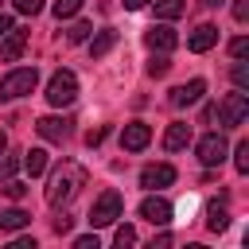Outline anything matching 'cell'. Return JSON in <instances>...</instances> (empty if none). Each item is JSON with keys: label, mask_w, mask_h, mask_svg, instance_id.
Returning <instances> with one entry per match:
<instances>
[{"label": "cell", "mask_w": 249, "mask_h": 249, "mask_svg": "<svg viewBox=\"0 0 249 249\" xmlns=\"http://www.w3.org/2000/svg\"><path fill=\"white\" fill-rule=\"evenodd\" d=\"M89 31H93V23H86V19H78L70 31H66V43H86L89 39Z\"/></svg>", "instance_id": "obj_22"}, {"label": "cell", "mask_w": 249, "mask_h": 249, "mask_svg": "<svg viewBox=\"0 0 249 249\" xmlns=\"http://www.w3.org/2000/svg\"><path fill=\"white\" fill-rule=\"evenodd\" d=\"M82 187H86V167H82L78 160H62V163L54 167L51 183H47V202H51V206H66Z\"/></svg>", "instance_id": "obj_1"}, {"label": "cell", "mask_w": 249, "mask_h": 249, "mask_svg": "<svg viewBox=\"0 0 249 249\" xmlns=\"http://www.w3.org/2000/svg\"><path fill=\"white\" fill-rule=\"evenodd\" d=\"M35 82H39V70H35V66H19V70L4 74V78H0V101H16V97L31 93Z\"/></svg>", "instance_id": "obj_2"}, {"label": "cell", "mask_w": 249, "mask_h": 249, "mask_svg": "<svg viewBox=\"0 0 249 249\" xmlns=\"http://www.w3.org/2000/svg\"><path fill=\"white\" fill-rule=\"evenodd\" d=\"M202 4H206V8H218V4H226V0H202Z\"/></svg>", "instance_id": "obj_39"}, {"label": "cell", "mask_w": 249, "mask_h": 249, "mask_svg": "<svg viewBox=\"0 0 249 249\" xmlns=\"http://www.w3.org/2000/svg\"><path fill=\"white\" fill-rule=\"evenodd\" d=\"M230 74H233V86H237V89H245V86H249V66H245L241 58H237V66H233Z\"/></svg>", "instance_id": "obj_25"}, {"label": "cell", "mask_w": 249, "mask_h": 249, "mask_svg": "<svg viewBox=\"0 0 249 249\" xmlns=\"http://www.w3.org/2000/svg\"><path fill=\"white\" fill-rule=\"evenodd\" d=\"M82 4H86V0H54V16H58V19H70Z\"/></svg>", "instance_id": "obj_23"}, {"label": "cell", "mask_w": 249, "mask_h": 249, "mask_svg": "<svg viewBox=\"0 0 249 249\" xmlns=\"http://www.w3.org/2000/svg\"><path fill=\"white\" fill-rule=\"evenodd\" d=\"M148 140H152V128H148L144 121H132V124H124V132H121V148H124V152H140V148H148Z\"/></svg>", "instance_id": "obj_11"}, {"label": "cell", "mask_w": 249, "mask_h": 249, "mask_svg": "<svg viewBox=\"0 0 249 249\" xmlns=\"http://www.w3.org/2000/svg\"><path fill=\"white\" fill-rule=\"evenodd\" d=\"M74 97H78V78H74V70H58V74L47 82V101H51L54 109H62V105H74Z\"/></svg>", "instance_id": "obj_3"}, {"label": "cell", "mask_w": 249, "mask_h": 249, "mask_svg": "<svg viewBox=\"0 0 249 249\" xmlns=\"http://www.w3.org/2000/svg\"><path fill=\"white\" fill-rule=\"evenodd\" d=\"M206 226H210V230H214V233H222V230H226V226H230V214H226V206H222V202H218V198H214V202H210V206H206Z\"/></svg>", "instance_id": "obj_17"}, {"label": "cell", "mask_w": 249, "mask_h": 249, "mask_svg": "<svg viewBox=\"0 0 249 249\" xmlns=\"http://www.w3.org/2000/svg\"><path fill=\"white\" fill-rule=\"evenodd\" d=\"M144 4H152V0H124V8H128V12H136V8H144Z\"/></svg>", "instance_id": "obj_38"}, {"label": "cell", "mask_w": 249, "mask_h": 249, "mask_svg": "<svg viewBox=\"0 0 249 249\" xmlns=\"http://www.w3.org/2000/svg\"><path fill=\"white\" fill-rule=\"evenodd\" d=\"M144 70H148V78H163V74L171 70V58H167V51H156V54H152V62H148Z\"/></svg>", "instance_id": "obj_21"}, {"label": "cell", "mask_w": 249, "mask_h": 249, "mask_svg": "<svg viewBox=\"0 0 249 249\" xmlns=\"http://www.w3.org/2000/svg\"><path fill=\"white\" fill-rule=\"evenodd\" d=\"M23 167H27V175H31V179H35V175H43V171H47V152H43V148L23 152Z\"/></svg>", "instance_id": "obj_19"}, {"label": "cell", "mask_w": 249, "mask_h": 249, "mask_svg": "<svg viewBox=\"0 0 249 249\" xmlns=\"http://www.w3.org/2000/svg\"><path fill=\"white\" fill-rule=\"evenodd\" d=\"M4 148H8V136H4V132H0V156H4Z\"/></svg>", "instance_id": "obj_40"}, {"label": "cell", "mask_w": 249, "mask_h": 249, "mask_svg": "<svg viewBox=\"0 0 249 249\" xmlns=\"http://www.w3.org/2000/svg\"><path fill=\"white\" fill-rule=\"evenodd\" d=\"M163 245H171V233H160V237L152 241V249H163Z\"/></svg>", "instance_id": "obj_36"}, {"label": "cell", "mask_w": 249, "mask_h": 249, "mask_svg": "<svg viewBox=\"0 0 249 249\" xmlns=\"http://www.w3.org/2000/svg\"><path fill=\"white\" fill-rule=\"evenodd\" d=\"M214 117L226 124V128H237V124H245V117H249V97L237 89V93H226V101L214 109Z\"/></svg>", "instance_id": "obj_5"}, {"label": "cell", "mask_w": 249, "mask_h": 249, "mask_svg": "<svg viewBox=\"0 0 249 249\" xmlns=\"http://www.w3.org/2000/svg\"><path fill=\"white\" fill-rule=\"evenodd\" d=\"M74 249H101V241H97V233H82V237H74Z\"/></svg>", "instance_id": "obj_29"}, {"label": "cell", "mask_w": 249, "mask_h": 249, "mask_svg": "<svg viewBox=\"0 0 249 249\" xmlns=\"http://www.w3.org/2000/svg\"><path fill=\"white\" fill-rule=\"evenodd\" d=\"M218 43V27L214 23H198L195 31H191V39H187V47L195 51V54H202V51H210Z\"/></svg>", "instance_id": "obj_14"}, {"label": "cell", "mask_w": 249, "mask_h": 249, "mask_svg": "<svg viewBox=\"0 0 249 249\" xmlns=\"http://www.w3.org/2000/svg\"><path fill=\"white\" fill-rule=\"evenodd\" d=\"M113 47H117V31H113V27H105V31H97V35L89 39V54H93V58H101V54H109Z\"/></svg>", "instance_id": "obj_16"}, {"label": "cell", "mask_w": 249, "mask_h": 249, "mask_svg": "<svg viewBox=\"0 0 249 249\" xmlns=\"http://www.w3.org/2000/svg\"><path fill=\"white\" fill-rule=\"evenodd\" d=\"M23 191H27V187H23V183H16V179H8V183H4V195H8V198H23Z\"/></svg>", "instance_id": "obj_31"}, {"label": "cell", "mask_w": 249, "mask_h": 249, "mask_svg": "<svg viewBox=\"0 0 249 249\" xmlns=\"http://www.w3.org/2000/svg\"><path fill=\"white\" fill-rule=\"evenodd\" d=\"M16 167H19V160H16V156H8V160H0V183H8V179L16 175Z\"/></svg>", "instance_id": "obj_27"}, {"label": "cell", "mask_w": 249, "mask_h": 249, "mask_svg": "<svg viewBox=\"0 0 249 249\" xmlns=\"http://www.w3.org/2000/svg\"><path fill=\"white\" fill-rule=\"evenodd\" d=\"M16 4V12H23V16H35V12H43V0H12Z\"/></svg>", "instance_id": "obj_28"}, {"label": "cell", "mask_w": 249, "mask_h": 249, "mask_svg": "<svg viewBox=\"0 0 249 249\" xmlns=\"http://www.w3.org/2000/svg\"><path fill=\"white\" fill-rule=\"evenodd\" d=\"M171 183H175V167L171 163H148L140 171V187H148V191H160V187H171Z\"/></svg>", "instance_id": "obj_7"}, {"label": "cell", "mask_w": 249, "mask_h": 249, "mask_svg": "<svg viewBox=\"0 0 249 249\" xmlns=\"http://www.w3.org/2000/svg\"><path fill=\"white\" fill-rule=\"evenodd\" d=\"M12 249H35V241H31V237H16V241H12Z\"/></svg>", "instance_id": "obj_35"}, {"label": "cell", "mask_w": 249, "mask_h": 249, "mask_svg": "<svg viewBox=\"0 0 249 249\" xmlns=\"http://www.w3.org/2000/svg\"><path fill=\"white\" fill-rule=\"evenodd\" d=\"M187 12V0H156V19H175Z\"/></svg>", "instance_id": "obj_20"}, {"label": "cell", "mask_w": 249, "mask_h": 249, "mask_svg": "<svg viewBox=\"0 0 249 249\" xmlns=\"http://www.w3.org/2000/svg\"><path fill=\"white\" fill-rule=\"evenodd\" d=\"M175 43H179V35L167 27V19H163V23H152V27L144 31V47H148V51H171Z\"/></svg>", "instance_id": "obj_10"}, {"label": "cell", "mask_w": 249, "mask_h": 249, "mask_svg": "<svg viewBox=\"0 0 249 249\" xmlns=\"http://www.w3.org/2000/svg\"><path fill=\"white\" fill-rule=\"evenodd\" d=\"M245 51H249V39H245V35H237V39L230 43V54H233V58H245Z\"/></svg>", "instance_id": "obj_30"}, {"label": "cell", "mask_w": 249, "mask_h": 249, "mask_svg": "<svg viewBox=\"0 0 249 249\" xmlns=\"http://www.w3.org/2000/svg\"><path fill=\"white\" fill-rule=\"evenodd\" d=\"M113 241H117V245L124 249V245H132V241H136V230H132V226H117V233H113Z\"/></svg>", "instance_id": "obj_26"}, {"label": "cell", "mask_w": 249, "mask_h": 249, "mask_svg": "<svg viewBox=\"0 0 249 249\" xmlns=\"http://www.w3.org/2000/svg\"><path fill=\"white\" fill-rule=\"evenodd\" d=\"M202 93H206V82H202V78H191L187 86H175V89H171V105H175V109H183V105H195Z\"/></svg>", "instance_id": "obj_13"}, {"label": "cell", "mask_w": 249, "mask_h": 249, "mask_svg": "<svg viewBox=\"0 0 249 249\" xmlns=\"http://www.w3.org/2000/svg\"><path fill=\"white\" fill-rule=\"evenodd\" d=\"M23 47H27V31H23V27L4 31V35H0V62H19Z\"/></svg>", "instance_id": "obj_9"}, {"label": "cell", "mask_w": 249, "mask_h": 249, "mask_svg": "<svg viewBox=\"0 0 249 249\" xmlns=\"http://www.w3.org/2000/svg\"><path fill=\"white\" fill-rule=\"evenodd\" d=\"M187 144H191V124H183V121L167 124V132H163V148H167V152H179V148H187Z\"/></svg>", "instance_id": "obj_15"}, {"label": "cell", "mask_w": 249, "mask_h": 249, "mask_svg": "<svg viewBox=\"0 0 249 249\" xmlns=\"http://www.w3.org/2000/svg\"><path fill=\"white\" fill-rule=\"evenodd\" d=\"M70 226H74V218H70V214L54 218V233H70Z\"/></svg>", "instance_id": "obj_33"}, {"label": "cell", "mask_w": 249, "mask_h": 249, "mask_svg": "<svg viewBox=\"0 0 249 249\" xmlns=\"http://www.w3.org/2000/svg\"><path fill=\"white\" fill-rule=\"evenodd\" d=\"M195 152H198V163H202V167H218V163L226 160L230 144H226V136H222V132H206V136L195 144Z\"/></svg>", "instance_id": "obj_6"}, {"label": "cell", "mask_w": 249, "mask_h": 249, "mask_svg": "<svg viewBox=\"0 0 249 249\" xmlns=\"http://www.w3.org/2000/svg\"><path fill=\"white\" fill-rule=\"evenodd\" d=\"M233 167H237L241 175L249 171V140H241V144H237V152H233Z\"/></svg>", "instance_id": "obj_24"}, {"label": "cell", "mask_w": 249, "mask_h": 249, "mask_svg": "<svg viewBox=\"0 0 249 249\" xmlns=\"http://www.w3.org/2000/svg\"><path fill=\"white\" fill-rule=\"evenodd\" d=\"M105 132H109V128H93V132H89V136H86V144H89V148H97V144H101V140H105Z\"/></svg>", "instance_id": "obj_34"}, {"label": "cell", "mask_w": 249, "mask_h": 249, "mask_svg": "<svg viewBox=\"0 0 249 249\" xmlns=\"http://www.w3.org/2000/svg\"><path fill=\"white\" fill-rule=\"evenodd\" d=\"M233 19H237V23L249 19V0H233Z\"/></svg>", "instance_id": "obj_32"}, {"label": "cell", "mask_w": 249, "mask_h": 249, "mask_svg": "<svg viewBox=\"0 0 249 249\" xmlns=\"http://www.w3.org/2000/svg\"><path fill=\"white\" fill-rule=\"evenodd\" d=\"M27 222H31V214H27V210H19V206H12V210H4V214H0V230H8V233H12V230H23Z\"/></svg>", "instance_id": "obj_18"}, {"label": "cell", "mask_w": 249, "mask_h": 249, "mask_svg": "<svg viewBox=\"0 0 249 249\" xmlns=\"http://www.w3.org/2000/svg\"><path fill=\"white\" fill-rule=\"evenodd\" d=\"M35 128H39V136L51 140V144H62V140L70 136V121H66V117H43V121H35Z\"/></svg>", "instance_id": "obj_12"}, {"label": "cell", "mask_w": 249, "mask_h": 249, "mask_svg": "<svg viewBox=\"0 0 249 249\" xmlns=\"http://www.w3.org/2000/svg\"><path fill=\"white\" fill-rule=\"evenodd\" d=\"M140 218L152 222V226H167V222H171V202L160 198V195H148V198L140 202Z\"/></svg>", "instance_id": "obj_8"}, {"label": "cell", "mask_w": 249, "mask_h": 249, "mask_svg": "<svg viewBox=\"0 0 249 249\" xmlns=\"http://www.w3.org/2000/svg\"><path fill=\"white\" fill-rule=\"evenodd\" d=\"M12 27H16V23H12V16H4V12H0V35H4V31H12Z\"/></svg>", "instance_id": "obj_37"}, {"label": "cell", "mask_w": 249, "mask_h": 249, "mask_svg": "<svg viewBox=\"0 0 249 249\" xmlns=\"http://www.w3.org/2000/svg\"><path fill=\"white\" fill-rule=\"evenodd\" d=\"M121 195L117 191H101L97 195V202H93V210H89V226L93 230H101V226H113L117 218H121Z\"/></svg>", "instance_id": "obj_4"}]
</instances>
